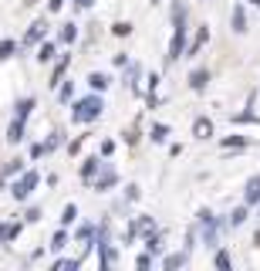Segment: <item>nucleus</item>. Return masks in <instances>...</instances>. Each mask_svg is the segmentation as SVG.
Listing matches in <instances>:
<instances>
[{"instance_id": "nucleus-6", "label": "nucleus", "mask_w": 260, "mask_h": 271, "mask_svg": "<svg viewBox=\"0 0 260 271\" xmlns=\"http://www.w3.org/2000/svg\"><path fill=\"white\" fill-rule=\"evenodd\" d=\"M88 82H91V88H105V85H108V78H105V75H91Z\"/></svg>"}, {"instance_id": "nucleus-9", "label": "nucleus", "mask_w": 260, "mask_h": 271, "mask_svg": "<svg viewBox=\"0 0 260 271\" xmlns=\"http://www.w3.org/2000/svg\"><path fill=\"white\" fill-rule=\"evenodd\" d=\"M95 166H98V159H88V163H85V166H82V176H85V180H88L91 173H95Z\"/></svg>"}, {"instance_id": "nucleus-5", "label": "nucleus", "mask_w": 260, "mask_h": 271, "mask_svg": "<svg viewBox=\"0 0 260 271\" xmlns=\"http://www.w3.org/2000/svg\"><path fill=\"white\" fill-rule=\"evenodd\" d=\"M31 109H34V99H24V102H21V105H17V115H21V119H24V115L31 112Z\"/></svg>"}, {"instance_id": "nucleus-7", "label": "nucleus", "mask_w": 260, "mask_h": 271, "mask_svg": "<svg viewBox=\"0 0 260 271\" xmlns=\"http://www.w3.org/2000/svg\"><path fill=\"white\" fill-rule=\"evenodd\" d=\"M189 82H193V88H203V85H206V71H196Z\"/></svg>"}, {"instance_id": "nucleus-10", "label": "nucleus", "mask_w": 260, "mask_h": 271, "mask_svg": "<svg viewBox=\"0 0 260 271\" xmlns=\"http://www.w3.org/2000/svg\"><path fill=\"white\" fill-rule=\"evenodd\" d=\"M21 129H24V125H21V119H17V122L10 125V142H17V139H21Z\"/></svg>"}, {"instance_id": "nucleus-1", "label": "nucleus", "mask_w": 260, "mask_h": 271, "mask_svg": "<svg viewBox=\"0 0 260 271\" xmlns=\"http://www.w3.org/2000/svg\"><path fill=\"white\" fill-rule=\"evenodd\" d=\"M102 112V99H85V102H78V109H74V122H91L95 115Z\"/></svg>"}, {"instance_id": "nucleus-2", "label": "nucleus", "mask_w": 260, "mask_h": 271, "mask_svg": "<svg viewBox=\"0 0 260 271\" xmlns=\"http://www.w3.org/2000/svg\"><path fill=\"white\" fill-rule=\"evenodd\" d=\"M34 187H37V173H27L24 180H21V183L14 187V197H27V193H31Z\"/></svg>"}, {"instance_id": "nucleus-4", "label": "nucleus", "mask_w": 260, "mask_h": 271, "mask_svg": "<svg viewBox=\"0 0 260 271\" xmlns=\"http://www.w3.org/2000/svg\"><path fill=\"white\" fill-rule=\"evenodd\" d=\"M179 48H183V31H176V38H172V48H169V58H179Z\"/></svg>"}, {"instance_id": "nucleus-17", "label": "nucleus", "mask_w": 260, "mask_h": 271, "mask_svg": "<svg viewBox=\"0 0 260 271\" xmlns=\"http://www.w3.org/2000/svg\"><path fill=\"white\" fill-rule=\"evenodd\" d=\"M78 4H82V7H91V4H95V0H78Z\"/></svg>"}, {"instance_id": "nucleus-16", "label": "nucleus", "mask_w": 260, "mask_h": 271, "mask_svg": "<svg viewBox=\"0 0 260 271\" xmlns=\"http://www.w3.org/2000/svg\"><path fill=\"white\" fill-rule=\"evenodd\" d=\"M51 55H54V48H51V44H44V48H41V61H48Z\"/></svg>"}, {"instance_id": "nucleus-11", "label": "nucleus", "mask_w": 260, "mask_h": 271, "mask_svg": "<svg viewBox=\"0 0 260 271\" xmlns=\"http://www.w3.org/2000/svg\"><path fill=\"white\" fill-rule=\"evenodd\" d=\"M65 234H54V238H51V247H54V251H61V247H65Z\"/></svg>"}, {"instance_id": "nucleus-12", "label": "nucleus", "mask_w": 260, "mask_h": 271, "mask_svg": "<svg viewBox=\"0 0 260 271\" xmlns=\"http://www.w3.org/2000/svg\"><path fill=\"white\" fill-rule=\"evenodd\" d=\"M74 214H78V210H74V204H68V207H65V217H61V221L71 224V221H74Z\"/></svg>"}, {"instance_id": "nucleus-3", "label": "nucleus", "mask_w": 260, "mask_h": 271, "mask_svg": "<svg viewBox=\"0 0 260 271\" xmlns=\"http://www.w3.org/2000/svg\"><path fill=\"white\" fill-rule=\"evenodd\" d=\"M44 38V24H34L31 31H27V44H34V41H41Z\"/></svg>"}, {"instance_id": "nucleus-15", "label": "nucleus", "mask_w": 260, "mask_h": 271, "mask_svg": "<svg viewBox=\"0 0 260 271\" xmlns=\"http://www.w3.org/2000/svg\"><path fill=\"white\" fill-rule=\"evenodd\" d=\"M61 38H65V41H74V24H68V27H65V34H61Z\"/></svg>"}, {"instance_id": "nucleus-13", "label": "nucleus", "mask_w": 260, "mask_h": 271, "mask_svg": "<svg viewBox=\"0 0 260 271\" xmlns=\"http://www.w3.org/2000/svg\"><path fill=\"white\" fill-rule=\"evenodd\" d=\"M129 31H132V24H125V21H122V24H115V34H122V38H125Z\"/></svg>"}, {"instance_id": "nucleus-8", "label": "nucleus", "mask_w": 260, "mask_h": 271, "mask_svg": "<svg viewBox=\"0 0 260 271\" xmlns=\"http://www.w3.org/2000/svg\"><path fill=\"white\" fill-rule=\"evenodd\" d=\"M14 55V41H0V58H10Z\"/></svg>"}, {"instance_id": "nucleus-14", "label": "nucleus", "mask_w": 260, "mask_h": 271, "mask_svg": "<svg viewBox=\"0 0 260 271\" xmlns=\"http://www.w3.org/2000/svg\"><path fill=\"white\" fill-rule=\"evenodd\" d=\"M196 132L199 136H210V122H196Z\"/></svg>"}]
</instances>
